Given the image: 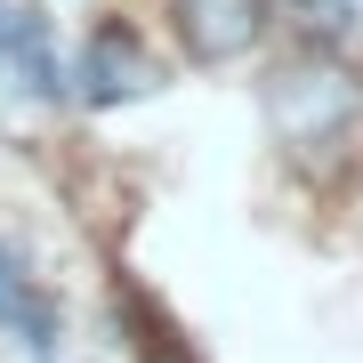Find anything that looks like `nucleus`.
<instances>
[{
	"instance_id": "obj_2",
	"label": "nucleus",
	"mask_w": 363,
	"mask_h": 363,
	"mask_svg": "<svg viewBox=\"0 0 363 363\" xmlns=\"http://www.w3.org/2000/svg\"><path fill=\"white\" fill-rule=\"evenodd\" d=\"M0 81H16V89H33V97H65V57H57L49 16L0 9Z\"/></svg>"
},
{
	"instance_id": "obj_4",
	"label": "nucleus",
	"mask_w": 363,
	"mask_h": 363,
	"mask_svg": "<svg viewBox=\"0 0 363 363\" xmlns=\"http://www.w3.org/2000/svg\"><path fill=\"white\" fill-rule=\"evenodd\" d=\"M178 25L202 57H234V49L259 40L267 16H259V0H178Z\"/></svg>"
},
{
	"instance_id": "obj_1",
	"label": "nucleus",
	"mask_w": 363,
	"mask_h": 363,
	"mask_svg": "<svg viewBox=\"0 0 363 363\" xmlns=\"http://www.w3.org/2000/svg\"><path fill=\"white\" fill-rule=\"evenodd\" d=\"M267 121L298 162H339L363 138V81L347 65H331V57H298V65L274 73Z\"/></svg>"
},
{
	"instance_id": "obj_6",
	"label": "nucleus",
	"mask_w": 363,
	"mask_h": 363,
	"mask_svg": "<svg viewBox=\"0 0 363 363\" xmlns=\"http://www.w3.org/2000/svg\"><path fill=\"white\" fill-rule=\"evenodd\" d=\"M291 16L323 40V49H355L363 40V0H291Z\"/></svg>"
},
{
	"instance_id": "obj_3",
	"label": "nucleus",
	"mask_w": 363,
	"mask_h": 363,
	"mask_svg": "<svg viewBox=\"0 0 363 363\" xmlns=\"http://www.w3.org/2000/svg\"><path fill=\"white\" fill-rule=\"evenodd\" d=\"M154 57H145V40L138 33H121V25H105L89 49H81V97L89 105H121V97H145L154 89Z\"/></svg>"
},
{
	"instance_id": "obj_5",
	"label": "nucleus",
	"mask_w": 363,
	"mask_h": 363,
	"mask_svg": "<svg viewBox=\"0 0 363 363\" xmlns=\"http://www.w3.org/2000/svg\"><path fill=\"white\" fill-rule=\"evenodd\" d=\"M0 331H9L33 363H49V355H57V307L40 298L33 274H16V267H0Z\"/></svg>"
}]
</instances>
